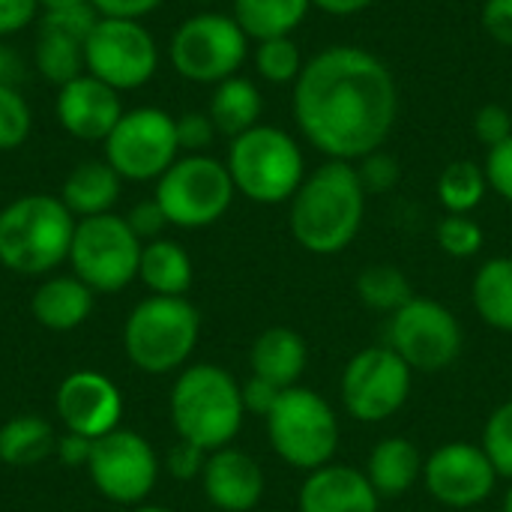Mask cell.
<instances>
[{"instance_id":"d4e9b609","label":"cell","mask_w":512,"mask_h":512,"mask_svg":"<svg viewBox=\"0 0 512 512\" xmlns=\"http://www.w3.org/2000/svg\"><path fill=\"white\" fill-rule=\"evenodd\" d=\"M261 111H264L261 90L255 81H249L243 75H231V78L219 81L213 87L210 108H207L216 132L228 135V138H237V135L249 132L252 126H258Z\"/></svg>"},{"instance_id":"7a4b0ae2","label":"cell","mask_w":512,"mask_h":512,"mask_svg":"<svg viewBox=\"0 0 512 512\" xmlns=\"http://www.w3.org/2000/svg\"><path fill=\"white\" fill-rule=\"evenodd\" d=\"M366 198L354 162L327 159L288 201L291 237L312 255H339L363 228Z\"/></svg>"},{"instance_id":"5bb4252c","label":"cell","mask_w":512,"mask_h":512,"mask_svg":"<svg viewBox=\"0 0 512 512\" xmlns=\"http://www.w3.org/2000/svg\"><path fill=\"white\" fill-rule=\"evenodd\" d=\"M84 69L117 93L138 90L159 69V45L141 21L99 15L84 42Z\"/></svg>"},{"instance_id":"cb8c5ba5","label":"cell","mask_w":512,"mask_h":512,"mask_svg":"<svg viewBox=\"0 0 512 512\" xmlns=\"http://www.w3.org/2000/svg\"><path fill=\"white\" fill-rule=\"evenodd\" d=\"M123 177L105 159H87L69 171L60 189V201L69 207L75 219H90L111 213L120 198Z\"/></svg>"},{"instance_id":"6da1fadb","label":"cell","mask_w":512,"mask_h":512,"mask_svg":"<svg viewBox=\"0 0 512 512\" xmlns=\"http://www.w3.org/2000/svg\"><path fill=\"white\" fill-rule=\"evenodd\" d=\"M291 111L315 150L357 162L387 144L399 117V84L378 54L360 45H330L297 75Z\"/></svg>"},{"instance_id":"5b68a950","label":"cell","mask_w":512,"mask_h":512,"mask_svg":"<svg viewBox=\"0 0 512 512\" xmlns=\"http://www.w3.org/2000/svg\"><path fill=\"white\" fill-rule=\"evenodd\" d=\"M225 165L234 189L255 204L291 201L306 180L303 150L294 135L267 123H258L249 132L231 138Z\"/></svg>"},{"instance_id":"4316f807","label":"cell","mask_w":512,"mask_h":512,"mask_svg":"<svg viewBox=\"0 0 512 512\" xmlns=\"http://www.w3.org/2000/svg\"><path fill=\"white\" fill-rule=\"evenodd\" d=\"M471 300L480 321L492 330L512 333V258L498 255L480 264L471 285Z\"/></svg>"},{"instance_id":"bcb514c9","label":"cell","mask_w":512,"mask_h":512,"mask_svg":"<svg viewBox=\"0 0 512 512\" xmlns=\"http://www.w3.org/2000/svg\"><path fill=\"white\" fill-rule=\"evenodd\" d=\"M90 6H93L102 18H129V21H141L144 15H150L153 9H159L162 0H90Z\"/></svg>"},{"instance_id":"e0dca14e","label":"cell","mask_w":512,"mask_h":512,"mask_svg":"<svg viewBox=\"0 0 512 512\" xmlns=\"http://www.w3.org/2000/svg\"><path fill=\"white\" fill-rule=\"evenodd\" d=\"M54 408L66 432L96 441L120 429L123 396H120V387L108 375L93 372V369H78L60 381Z\"/></svg>"},{"instance_id":"9a60e30c","label":"cell","mask_w":512,"mask_h":512,"mask_svg":"<svg viewBox=\"0 0 512 512\" xmlns=\"http://www.w3.org/2000/svg\"><path fill=\"white\" fill-rule=\"evenodd\" d=\"M87 474L102 498L123 507H141L159 480V456L144 435L114 429L93 441Z\"/></svg>"},{"instance_id":"8d00e7d4","label":"cell","mask_w":512,"mask_h":512,"mask_svg":"<svg viewBox=\"0 0 512 512\" xmlns=\"http://www.w3.org/2000/svg\"><path fill=\"white\" fill-rule=\"evenodd\" d=\"M357 168V177L366 189V195H384L390 189H396L399 177H402V168H399V159L393 153H387L384 147L357 159L354 162Z\"/></svg>"},{"instance_id":"74e56055","label":"cell","mask_w":512,"mask_h":512,"mask_svg":"<svg viewBox=\"0 0 512 512\" xmlns=\"http://www.w3.org/2000/svg\"><path fill=\"white\" fill-rule=\"evenodd\" d=\"M474 135L477 141L492 150L498 144H504L507 138H512V111L498 105V102H489L483 105L477 114H474Z\"/></svg>"},{"instance_id":"484cf974","label":"cell","mask_w":512,"mask_h":512,"mask_svg":"<svg viewBox=\"0 0 512 512\" xmlns=\"http://www.w3.org/2000/svg\"><path fill=\"white\" fill-rule=\"evenodd\" d=\"M138 279L156 297H183L192 288V258L177 240H150L141 249Z\"/></svg>"},{"instance_id":"1f68e13d","label":"cell","mask_w":512,"mask_h":512,"mask_svg":"<svg viewBox=\"0 0 512 512\" xmlns=\"http://www.w3.org/2000/svg\"><path fill=\"white\" fill-rule=\"evenodd\" d=\"M357 297L363 306L375 312H399L408 300H414V288L408 276L393 264H369L357 276Z\"/></svg>"},{"instance_id":"b9f144b4","label":"cell","mask_w":512,"mask_h":512,"mask_svg":"<svg viewBox=\"0 0 512 512\" xmlns=\"http://www.w3.org/2000/svg\"><path fill=\"white\" fill-rule=\"evenodd\" d=\"M207 456H210V453H204L201 447L186 444V441H177V444L171 447V453H168L165 468H168V474L177 477V480H195V477H201Z\"/></svg>"},{"instance_id":"d6a6232c","label":"cell","mask_w":512,"mask_h":512,"mask_svg":"<svg viewBox=\"0 0 512 512\" xmlns=\"http://www.w3.org/2000/svg\"><path fill=\"white\" fill-rule=\"evenodd\" d=\"M303 66H306V60L291 36L264 39L255 48V69L270 84H294L297 75L303 72Z\"/></svg>"},{"instance_id":"4fadbf2b","label":"cell","mask_w":512,"mask_h":512,"mask_svg":"<svg viewBox=\"0 0 512 512\" xmlns=\"http://www.w3.org/2000/svg\"><path fill=\"white\" fill-rule=\"evenodd\" d=\"M411 387H414L411 366L390 345H372L357 351L345 363L339 396L351 420L384 423L405 408Z\"/></svg>"},{"instance_id":"d590c367","label":"cell","mask_w":512,"mask_h":512,"mask_svg":"<svg viewBox=\"0 0 512 512\" xmlns=\"http://www.w3.org/2000/svg\"><path fill=\"white\" fill-rule=\"evenodd\" d=\"M33 129V111L18 87L0 84V150H18Z\"/></svg>"},{"instance_id":"7402d4cb","label":"cell","mask_w":512,"mask_h":512,"mask_svg":"<svg viewBox=\"0 0 512 512\" xmlns=\"http://www.w3.org/2000/svg\"><path fill=\"white\" fill-rule=\"evenodd\" d=\"M93 294L96 291L87 288L78 276H51L36 288L30 300V312L39 327L54 333H69L90 318L96 300Z\"/></svg>"},{"instance_id":"30bf717a","label":"cell","mask_w":512,"mask_h":512,"mask_svg":"<svg viewBox=\"0 0 512 512\" xmlns=\"http://www.w3.org/2000/svg\"><path fill=\"white\" fill-rule=\"evenodd\" d=\"M144 243L129 228L126 216L102 213L90 219H78L69 264L72 276H78L96 294L123 291L138 279Z\"/></svg>"},{"instance_id":"f546056e","label":"cell","mask_w":512,"mask_h":512,"mask_svg":"<svg viewBox=\"0 0 512 512\" xmlns=\"http://www.w3.org/2000/svg\"><path fill=\"white\" fill-rule=\"evenodd\" d=\"M33 66L39 69V75L45 81L63 87L72 78L87 72L84 69V42L57 27L39 24L36 42H33Z\"/></svg>"},{"instance_id":"681fc988","label":"cell","mask_w":512,"mask_h":512,"mask_svg":"<svg viewBox=\"0 0 512 512\" xmlns=\"http://www.w3.org/2000/svg\"><path fill=\"white\" fill-rule=\"evenodd\" d=\"M315 9H321V12H327V15H339V18H345V15H357V12H363V9H369L375 0H309Z\"/></svg>"},{"instance_id":"4dcf8cb0","label":"cell","mask_w":512,"mask_h":512,"mask_svg":"<svg viewBox=\"0 0 512 512\" xmlns=\"http://www.w3.org/2000/svg\"><path fill=\"white\" fill-rule=\"evenodd\" d=\"M435 192L447 213L471 216L483 204V198L489 192V180H486L483 165H477L471 159H456L441 171Z\"/></svg>"},{"instance_id":"8992f818","label":"cell","mask_w":512,"mask_h":512,"mask_svg":"<svg viewBox=\"0 0 512 512\" xmlns=\"http://www.w3.org/2000/svg\"><path fill=\"white\" fill-rule=\"evenodd\" d=\"M201 336V315L186 297H147L123 327V348L144 375H168L186 366Z\"/></svg>"},{"instance_id":"f6af8a7d","label":"cell","mask_w":512,"mask_h":512,"mask_svg":"<svg viewBox=\"0 0 512 512\" xmlns=\"http://www.w3.org/2000/svg\"><path fill=\"white\" fill-rule=\"evenodd\" d=\"M39 15V0H0V39L24 30Z\"/></svg>"},{"instance_id":"7dc6e473","label":"cell","mask_w":512,"mask_h":512,"mask_svg":"<svg viewBox=\"0 0 512 512\" xmlns=\"http://www.w3.org/2000/svg\"><path fill=\"white\" fill-rule=\"evenodd\" d=\"M90 453H93V441L84 438V435H75V432L60 435L57 438V447H54L57 462L66 465V468H87Z\"/></svg>"},{"instance_id":"ba28073f","label":"cell","mask_w":512,"mask_h":512,"mask_svg":"<svg viewBox=\"0 0 512 512\" xmlns=\"http://www.w3.org/2000/svg\"><path fill=\"white\" fill-rule=\"evenodd\" d=\"M237 189L228 174V165L207 153L180 156L159 180H156V204L162 207L168 225L177 228H207L219 222Z\"/></svg>"},{"instance_id":"ac0fdd59","label":"cell","mask_w":512,"mask_h":512,"mask_svg":"<svg viewBox=\"0 0 512 512\" xmlns=\"http://www.w3.org/2000/svg\"><path fill=\"white\" fill-rule=\"evenodd\" d=\"M54 114L63 132L84 144H93L105 141L108 132L117 126V120L123 117V102L114 87L84 72L69 84L57 87Z\"/></svg>"},{"instance_id":"3957f363","label":"cell","mask_w":512,"mask_h":512,"mask_svg":"<svg viewBox=\"0 0 512 512\" xmlns=\"http://www.w3.org/2000/svg\"><path fill=\"white\" fill-rule=\"evenodd\" d=\"M168 411L177 438L204 453L231 447L246 420L237 378L213 363H195L177 375Z\"/></svg>"},{"instance_id":"f907efd6","label":"cell","mask_w":512,"mask_h":512,"mask_svg":"<svg viewBox=\"0 0 512 512\" xmlns=\"http://www.w3.org/2000/svg\"><path fill=\"white\" fill-rule=\"evenodd\" d=\"M90 0H39V12H54V9H69V6H81Z\"/></svg>"},{"instance_id":"7c38bea8","label":"cell","mask_w":512,"mask_h":512,"mask_svg":"<svg viewBox=\"0 0 512 512\" xmlns=\"http://www.w3.org/2000/svg\"><path fill=\"white\" fill-rule=\"evenodd\" d=\"M387 345L411 366V372L435 375L462 357L465 333L444 303L414 294V300L390 315Z\"/></svg>"},{"instance_id":"2e32d148","label":"cell","mask_w":512,"mask_h":512,"mask_svg":"<svg viewBox=\"0 0 512 512\" xmlns=\"http://www.w3.org/2000/svg\"><path fill=\"white\" fill-rule=\"evenodd\" d=\"M498 471L489 462L486 450L480 444L468 441H450L441 444L426 456L423 465V483L426 492L450 510H468L480 507L492 498L498 486Z\"/></svg>"},{"instance_id":"d6986e66","label":"cell","mask_w":512,"mask_h":512,"mask_svg":"<svg viewBox=\"0 0 512 512\" xmlns=\"http://www.w3.org/2000/svg\"><path fill=\"white\" fill-rule=\"evenodd\" d=\"M201 489L216 510L249 512L258 507L264 495V471L249 453L237 447H222L207 456Z\"/></svg>"},{"instance_id":"e575fe53","label":"cell","mask_w":512,"mask_h":512,"mask_svg":"<svg viewBox=\"0 0 512 512\" xmlns=\"http://www.w3.org/2000/svg\"><path fill=\"white\" fill-rule=\"evenodd\" d=\"M435 240H438V246H441L450 258L465 261V258L480 255L486 237H483V228H480L477 219L462 216V213H447V216L438 222V228H435Z\"/></svg>"},{"instance_id":"f5cc1de1","label":"cell","mask_w":512,"mask_h":512,"mask_svg":"<svg viewBox=\"0 0 512 512\" xmlns=\"http://www.w3.org/2000/svg\"><path fill=\"white\" fill-rule=\"evenodd\" d=\"M132 512H171V510H165V507H144V504H141V507H135Z\"/></svg>"},{"instance_id":"db71d44e","label":"cell","mask_w":512,"mask_h":512,"mask_svg":"<svg viewBox=\"0 0 512 512\" xmlns=\"http://www.w3.org/2000/svg\"><path fill=\"white\" fill-rule=\"evenodd\" d=\"M195 3H216V0H195Z\"/></svg>"},{"instance_id":"7bdbcfd3","label":"cell","mask_w":512,"mask_h":512,"mask_svg":"<svg viewBox=\"0 0 512 512\" xmlns=\"http://www.w3.org/2000/svg\"><path fill=\"white\" fill-rule=\"evenodd\" d=\"M480 21L498 45L512 48V0H486L480 9Z\"/></svg>"},{"instance_id":"60d3db41","label":"cell","mask_w":512,"mask_h":512,"mask_svg":"<svg viewBox=\"0 0 512 512\" xmlns=\"http://www.w3.org/2000/svg\"><path fill=\"white\" fill-rule=\"evenodd\" d=\"M126 222H129V228L135 231V237H138L141 243H144V240H147V243H150V240H159L162 231L168 228V219H165L162 207L156 204V198L135 204V207L126 213Z\"/></svg>"},{"instance_id":"9c48e42d","label":"cell","mask_w":512,"mask_h":512,"mask_svg":"<svg viewBox=\"0 0 512 512\" xmlns=\"http://www.w3.org/2000/svg\"><path fill=\"white\" fill-rule=\"evenodd\" d=\"M249 54V36L225 12L189 15L168 42V60L174 72L195 84H219L240 75Z\"/></svg>"},{"instance_id":"c3c4849f","label":"cell","mask_w":512,"mask_h":512,"mask_svg":"<svg viewBox=\"0 0 512 512\" xmlns=\"http://www.w3.org/2000/svg\"><path fill=\"white\" fill-rule=\"evenodd\" d=\"M21 78H24V63H21V57H18L9 45H0V84L18 87Z\"/></svg>"},{"instance_id":"ab89813d","label":"cell","mask_w":512,"mask_h":512,"mask_svg":"<svg viewBox=\"0 0 512 512\" xmlns=\"http://www.w3.org/2000/svg\"><path fill=\"white\" fill-rule=\"evenodd\" d=\"M489 189L495 195H501L507 204H512V138H507L504 144L486 150V162H483Z\"/></svg>"},{"instance_id":"83f0119b","label":"cell","mask_w":512,"mask_h":512,"mask_svg":"<svg viewBox=\"0 0 512 512\" xmlns=\"http://www.w3.org/2000/svg\"><path fill=\"white\" fill-rule=\"evenodd\" d=\"M309 0H234V21L255 42L291 36L309 15Z\"/></svg>"},{"instance_id":"f1b7e54d","label":"cell","mask_w":512,"mask_h":512,"mask_svg":"<svg viewBox=\"0 0 512 512\" xmlns=\"http://www.w3.org/2000/svg\"><path fill=\"white\" fill-rule=\"evenodd\" d=\"M57 435L51 423L36 414L12 417L0 426V462L9 468H33L54 456Z\"/></svg>"},{"instance_id":"ee69618b","label":"cell","mask_w":512,"mask_h":512,"mask_svg":"<svg viewBox=\"0 0 512 512\" xmlns=\"http://www.w3.org/2000/svg\"><path fill=\"white\" fill-rule=\"evenodd\" d=\"M240 396H243V408L246 414H255V417H267L273 411V405L279 402L282 390L273 387L270 381L264 378H249L246 384H240Z\"/></svg>"},{"instance_id":"836d02e7","label":"cell","mask_w":512,"mask_h":512,"mask_svg":"<svg viewBox=\"0 0 512 512\" xmlns=\"http://www.w3.org/2000/svg\"><path fill=\"white\" fill-rule=\"evenodd\" d=\"M480 447L486 450V456L495 465L498 477H504V480L512 483V399L510 402H501L489 414V420L483 426Z\"/></svg>"},{"instance_id":"ffe728a7","label":"cell","mask_w":512,"mask_h":512,"mask_svg":"<svg viewBox=\"0 0 512 512\" xmlns=\"http://www.w3.org/2000/svg\"><path fill=\"white\" fill-rule=\"evenodd\" d=\"M297 507L300 512H378L381 498L369 483L366 471L330 462L306 474L297 495Z\"/></svg>"},{"instance_id":"44dd1931","label":"cell","mask_w":512,"mask_h":512,"mask_svg":"<svg viewBox=\"0 0 512 512\" xmlns=\"http://www.w3.org/2000/svg\"><path fill=\"white\" fill-rule=\"evenodd\" d=\"M309 366V345L291 327H267L249 351V369L255 378L270 381L279 390L297 387Z\"/></svg>"},{"instance_id":"f35d334b","label":"cell","mask_w":512,"mask_h":512,"mask_svg":"<svg viewBox=\"0 0 512 512\" xmlns=\"http://www.w3.org/2000/svg\"><path fill=\"white\" fill-rule=\"evenodd\" d=\"M216 135L219 132L207 111H186L177 117V141L183 153H204Z\"/></svg>"},{"instance_id":"52a82bcc","label":"cell","mask_w":512,"mask_h":512,"mask_svg":"<svg viewBox=\"0 0 512 512\" xmlns=\"http://www.w3.org/2000/svg\"><path fill=\"white\" fill-rule=\"evenodd\" d=\"M264 423L273 453L294 471H318L330 465L339 450L342 429L333 405L303 384L282 390Z\"/></svg>"},{"instance_id":"277c9868","label":"cell","mask_w":512,"mask_h":512,"mask_svg":"<svg viewBox=\"0 0 512 512\" xmlns=\"http://www.w3.org/2000/svg\"><path fill=\"white\" fill-rule=\"evenodd\" d=\"M78 219L60 195H21L0 207V264L18 276H45L69 261Z\"/></svg>"},{"instance_id":"603a6c76","label":"cell","mask_w":512,"mask_h":512,"mask_svg":"<svg viewBox=\"0 0 512 512\" xmlns=\"http://www.w3.org/2000/svg\"><path fill=\"white\" fill-rule=\"evenodd\" d=\"M423 453L414 441L402 438V435H393V438H384L372 447L369 453V462H366V477L369 483L375 486L378 498H402L408 495L417 480H423Z\"/></svg>"},{"instance_id":"8fae6325","label":"cell","mask_w":512,"mask_h":512,"mask_svg":"<svg viewBox=\"0 0 512 512\" xmlns=\"http://www.w3.org/2000/svg\"><path fill=\"white\" fill-rule=\"evenodd\" d=\"M102 150L105 162L123 180H159L180 159L177 117L156 105L123 111L117 126L102 141Z\"/></svg>"},{"instance_id":"816d5d0a","label":"cell","mask_w":512,"mask_h":512,"mask_svg":"<svg viewBox=\"0 0 512 512\" xmlns=\"http://www.w3.org/2000/svg\"><path fill=\"white\" fill-rule=\"evenodd\" d=\"M501 512H512V483H510V489L504 492V501H501Z\"/></svg>"}]
</instances>
